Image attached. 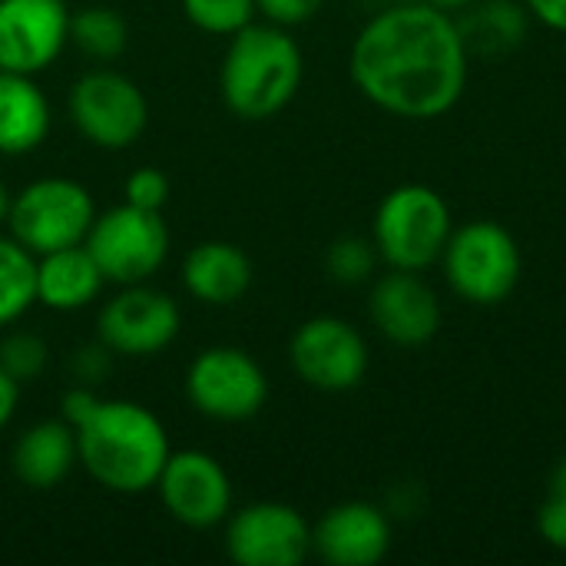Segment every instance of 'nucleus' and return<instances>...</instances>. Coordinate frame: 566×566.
<instances>
[{
	"mask_svg": "<svg viewBox=\"0 0 566 566\" xmlns=\"http://www.w3.org/2000/svg\"><path fill=\"white\" fill-rule=\"evenodd\" d=\"M352 83L401 119H438L464 90L471 53L458 20L434 3H398L361 27L348 56Z\"/></svg>",
	"mask_w": 566,
	"mask_h": 566,
	"instance_id": "1",
	"label": "nucleus"
},
{
	"mask_svg": "<svg viewBox=\"0 0 566 566\" xmlns=\"http://www.w3.org/2000/svg\"><path fill=\"white\" fill-rule=\"evenodd\" d=\"M73 431L83 471L113 494L153 491L172 451L163 421L123 398H99Z\"/></svg>",
	"mask_w": 566,
	"mask_h": 566,
	"instance_id": "2",
	"label": "nucleus"
},
{
	"mask_svg": "<svg viewBox=\"0 0 566 566\" xmlns=\"http://www.w3.org/2000/svg\"><path fill=\"white\" fill-rule=\"evenodd\" d=\"M302 76L305 60L298 43L279 23H249L226 46L219 90L229 113L259 123L279 116L295 99Z\"/></svg>",
	"mask_w": 566,
	"mask_h": 566,
	"instance_id": "3",
	"label": "nucleus"
},
{
	"mask_svg": "<svg viewBox=\"0 0 566 566\" xmlns=\"http://www.w3.org/2000/svg\"><path fill=\"white\" fill-rule=\"evenodd\" d=\"M454 232L444 196L424 182H405L391 189L375 212L371 242L391 269L424 272L441 262Z\"/></svg>",
	"mask_w": 566,
	"mask_h": 566,
	"instance_id": "4",
	"label": "nucleus"
},
{
	"mask_svg": "<svg viewBox=\"0 0 566 566\" xmlns=\"http://www.w3.org/2000/svg\"><path fill=\"white\" fill-rule=\"evenodd\" d=\"M448 285L471 305H501L521 282V245L491 219H474L451 232L441 255Z\"/></svg>",
	"mask_w": 566,
	"mask_h": 566,
	"instance_id": "5",
	"label": "nucleus"
},
{
	"mask_svg": "<svg viewBox=\"0 0 566 566\" xmlns=\"http://www.w3.org/2000/svg\"><path fill=\"white\" fill-rule=\"evenodd\" d=\"M96 219V206L86 186L63 176H46L27 182L10 199V235L33 255H46L56 249L83 245L90 226Z\"/></svg>",
	"mask_w": 566,
	"mask_h": 566,
	"instance_id": "6",
	"label": "nucleus"
},
{
	"mask_svg": "<svg viewBox=\"0 0 566 566\" xmlns=\"http://www.w3.org/2000/svg\"><path fill=\"white\" fill-rule=\"evenodd\" d=\"M83 245L106 282L136 285L149 282L163 269L169 255V229L163 212L119 202L106 212H96Z\"/></svg>",
	"mask_w": 566,
	"mask_h": 566,
	"instance_id": "7",
	"label": "nucleus"
},
{
	"mask_svg": "<svg viewBox=\"0 0 566 566\" xmlns=\"http://www.w3.org/2000/svg\"><path fill=\"white\" fill-rule=\"evenodd\" d=\"M186 398L202 418L239 424L265 408L269 378L249 352L235 345H212L189 361Z\"/></svg>",
	"mask_w": 566,
	"mask_h": 566,
	"instance_id": "8",
	"label": "nucleus"
},
{
	"mask_svg": "<svg viewBox=\"0 0 566 566\" xmlns=\"http://www.w3.org/2000/svg\"><path fill=\"white\" fill-rule=\"evenodd\" d=\"M66 109L86 143L113 153L133 146L149 123V103L143 90L116 70L83 73L70 86Z\"/></svg>",
	"mask_w": 566,
	"mask_h": 566,
	"instance_id": "9",
	"label": "nucleus"
},
{
	"mask_svg": "<svg viewBox=\"0 0 566 566\" xmlns=\"http://www.w3.org/2000/svg\"><path fill=\"white\" fill-rule=\"evenodd\" d=\"M289 365L308 388L342 395L365 381L368 342L352 322L318 315L295 328L289 342Z\"/></svg>",
	"mask_w": 566,
	"mask_h": 566,
	"instance_id": "10",
	"label": "nucleus"
},
{
	"mask_svg": "<svg viewBox=\"0 0 566 566\" xmlns=\"http://www.w3.org/2000/svg\"><path fill=\"white\" fill-rule=\"evenodd\" d=\"M182 312L172 295L149 289L146 282L123 285L119 295H113L99 315H96V335L113 355L126 358H149L169 348L179 335Z\"/></svg>",
	"mask_w": 566,
	"mask_h": 566,
	"instance_id": "11",
	"label": "nucleus"
},
{
	"mask_svg": "<svg viewBox=\"0 0 566 566\" xmlns=\"http://www.w3.org/2000/svg\"><path fill=\"white\" fill-rule=\"evenodd\" d=\"M226 554L239 566H298L312 554V527L295 507L259 501L226 517Z\"/></svg>",
	"mask_w": 566,
	"mask_h": 566,
	"instance_id": "12",
	"label": "nucleus"
},
{
	"mask_svg": "<svg viewBox=\"0 0 566 566\" xmlns=\"http://www.w3.org/2000/svg\"><path fill=\"white\" fill-rule=\"evenodd\" d=\"M156 491L169 517L192 531H209L232 514V481L206 451H169Z\"/></svg>",
	"mask_w": 566,
	"mask_h": 566,
	"instance_id": "13",
	"label": "nucleus"
},
{
	"mask_svg": "<svg viewBox=\"0 0 566 566\" xmlns=\"http://www.w3.org/2000/svg\"><path fill=\"white\" fill-rule=\"evenodd\" d=\"M70 43L63 0H0V70L36 76Z\"/></svg>",
	"mask_w": 566,
	"mask_h": 566,
	"instance_id": "14",
	"label": "nucleus"
},
{
	"mask_svg": "<svg viewBox=\"0 0 566 566\" xmlns=\"http://www.w3.org/2000/svg\"><path fill=\"white\" fill-rule=\"evenodd\" d=\"M368 315L375 328L401 348L428 345L441 328V302L421 272L391 269L371 285Z\"/></svg>",
	"mask_w": 566,
	"mask_h": 566,
	"instance_id": "15",
	"label": "nucleus"
},
{
	"mask_svg": "<svg viewBox=\"0 0 566 566\" xmlns=\"http://www.w3.org/2000/svg\"><path fill=\"white\" fill-rule=\"evenodd\" d=\"M391 547V524L368 501H345L312 527V554L332 566H375Z\"/></svg>",
	"mask_w": 566,
	"mask_h": 566,
	"instance_id": "16",
	"label": "nucleus"
},
{
	"mask_svg": "<svg viewBox=\"0 0 566 566\" xmlns=\"http://www.w3.org/2000/svg\"><path fill=\"white\" fill-rule=\"evenodd\" d=\"M182 285L186 292L212 308L235 305L252 285V262L245 249L226 239H209L189 249L182 262Z\"/></svg>",
	"mask_w": 566,
	"mask_h": 566,
	"instance_id": "17",
	"label": "nucleus"
},
{
	"mask_svg": "<svg viewBox=\"0 0 566 566\" xmlns=\"http://www.w3.org/2000/svg\"><path fill=\"white\" fill-rule=\"evenodd\" d=\"M80 451H76V431L63 418L36 421L27 428L13 451H10V468L13 478L30 488V491H53L56 484L66 481V474L76 468Z\"/></svg>",
	"mask_w": 566,
	"mask_h": 566,
	"instance_id": "18",
	"label": "nucleus"
},
{
	"mask_svg": "<svg viewBox=\"0 0 566 566\" xmlns=\"http://www.w3.org/2000/svg\"><path fill=\"white\" fill-rule=\"evenodd\" d=\"M103 282L106 279L86 245L36 255V302L53 312H76L90 305L99 295Z\"/></svg>",
	"mask_w": 566,
	"mask_h": 566,
	"instance_id": "19",
	"label": "nucleus"
},
{
	"mask_svg": "<svg viewBox=\"0 0 566 566\" xmlns=\"http://www.w3.org/2000/svg\"><path fill=\"white\" fill-rule=\"evenodd\" d=\"M50 133V103L27 73L0 70V156L33 153Z\"/></svg>",
	"mask_w": 566,
	"mask_h": 566,
	"instance_id": "20",
	"label": "nucleus"
},
{
	"mask_svg": "<svg viewBox=\"0 0 566 566\" xmlns=\"http://www.w3.org/2000/svg\"><path fill=\"white\" fill-rule=\"evenodd\" d=\"M527 7L517 0H474L464 7L458 30L471 56H501L524 43Z\"/></svg>",
	"mask_w": 566,
	"mask_h": 566,
	"instance_id": "21",
	"label": "nucleus"
},
{
	"mask_svg": "<svg viewBox=\"0 0 566 566\" xmlns=\"http://www.w3.org/2000/svg\"><path fill=\"white\" fill-rule=\"evenodd\" d=\"M36 302V255L0 235V328L20 322Z\"/></svg>",
	"mask_w": 566,
	"mask_h": 566,
	"instance_id": "22",
	"label": "nucleus"
},
{
	"mask_svg": "<svg viewBox=\"0 0 566 566\" xmlns=\"http://www.w3.org/2000/svg\"><path fill=\"white\" fill-rule=\"evenodd\" d=\"M70 43L83 50L90 60H116L129 43L126 17L113 7H83L70 13Z\"/></svg>",
	"mask_w": 566,
	"mask_h": 566,
	"instance_id": "23",
	"label": "nucleus"
},
{
	"mask_svg": "<svg viewBox=\"0 0 566 566\" xmlns=\"http://www.w3.org/2000/svg\"><path fill=\"white\" fill-rule=\"evenodd\" d=\"M378 249L371 239H361V235H342L328 245V255H325V269L328 275L338 282V285H361L371 279L375 265H378Z\"/></svg>",
	"mask_w": 566,
	"mask_h": 566,
	"instance_id": "24",
	"label": "nucleus"
},
{
	"mask_svg": "<svg viewBox=\"0 0 566 566\" xmlns=\"http://www.w3.org/2000/svg\"><path fill=\"white\" fill-rule=\"evenodd\" d=\"M192 27L212 36H232L255 17V0H182Z\"/></svg>",
	"mask_w": 566,
	"mask_h": 566,
	"instance_id": "25",
	"label": "nucleus"
},
{
	"mask_svg": "<svg viewBox=\"0 0 566 566\" xmlns=\"http://www.w3.org/2000/svg\"><path fill=\"white\" fill-rule=\"evenodd\" d=\"M46 345L33 332H7L0 338V368L17 381H33L46 368Z\"/></svg>",
	"mask_w": 566,
	"mask_h": 566,
	"instance_id": "26",
	"label": "nucleus"
},
{
	"mask_svg": "<svg viewBox=\"0 0 566 566\" xmlns=\"http://www.w3.org/2000/svg\"><path fill=\"white\" fill-rule=\"evenodd\" d=\"M166 199H169V179L156 166H139L123 182V202H129V206L163 212Z\"/></svg>",
	"mask_w": 566,
	"mask_h": 566,
	"instance_id": "27",
	"label": "nucleus"
},
{
	"mask_svg": "<svg viewBox=\"0 0 566 566\" xmlns=\"http://www.w3.org/2000/svg\"><path fill=\"white\" fill-rule=\"evenodd\" d=\"M325 0H255V10L265 13L279 27H295L312 20L322 10Z\"/></svg>",
	"mask_w": 566,
	"mask_h": 566,
	"instance_id": "28",
	"label": "nucleus"
},
{
	"mask_svg": "<svg viewBox=\"0 0 566 566\" xmlns=\"http://www.w3.org/2000/svg\"><path fill=\"white\" fill-rule=\"evenodd\" d=\"M109 355H113V352H109L103 342H96V345H90V348L73 352L70 368H73V375L80 378L76 385H93L96 378H103V375L109 371Z\"/></svg>",
	"mask_w": 566,
	"mask_h": 566,
	"instance_id": "29",
	"label": "nucleus"
},
{
	"mask_svg": "<svg viewBox=\"0 0 566 566\" xmlns=\"http://www.w3.org/2000/svg\"><path fill=\"white\" fill-rule=\"evenodd\" d=\"M537 531L541 537L557 547V551H566V501L564 497H547V504L541 507L537 514Z\"/></svg>",
	"mask_w": 566,
	"mask_h": 566,
	"instance_id": "30",
	"label": "nucleus"
},
{
	"mask_svg": "<svg viewBox=\"0 0 566 566\" xmlns=\"http://www.w3.org/2000/svg\"><path fill=\"white\" fill-rule=\"evenodd\" d=\"M524 7L544 27H551L557 33H566V0H524Z\"/></svg>",
	"mask_w": 566,
	"mask_h": 566,
	"instance_id": "31",
	"label": "nucleus"
},
{
	"mask_svg": "<svg viewBox=\"0 0 566 566\" xmlns=\"http://www.w3.org/2000/svg\"><path fill=\"white\" fill-rule=\"evenodd\" d=\"M17 401H20V385L0 368V431L10 424V418L17 415Z\"/></svg>",
	"mask_w": 566,
	"mask_h": 566,
	"instance_id": "32",
	"label": "nucleus"
},
{
	"mask_svg": "<svg viewBox=\"0 0 566 566\" xmlns=\"http://www.w3.org/2000/svg\"><path fill=\"white\" fill-rule=\"evenodd\" d=\"M551 497H564L566 501V458L554 468V474H551Z\"/></svg>",
	"mask_w": 566,
	"mask_h": 566,
	"instance_id": "33",
	"label": "nucleus"
},
{
	"mask_svg": "<svg viewBox=\"0 0 566 566\" xmlns=\"http://www.w3.org/2000/svg\"><path fill=\"white\" fill-rule=\"evenodd\" d=\"M10 199H13V196H10V189L0 182V222H7V216H10Z\"/></svg>",
	"mask_w": 566,
	"mask_h": 566,
	"instance_id": "34",
	"label": "nucleus"
},
{
	"mask_svg": "<svg viewBox=\"0 0 566 566\" xmlns=\"http://www.w3.org/2000/svg\"><path fill=\"white\" fill-rule=\"evenodd\" d=\"M428 3H434V7H441V10H464V7L474 3V0H428Z\"/></svg>",
	"mask_w": 566,
	"mask_h": 566,
	"instance_id": "35",
	"label": "nucleus"
}]
</instances>
